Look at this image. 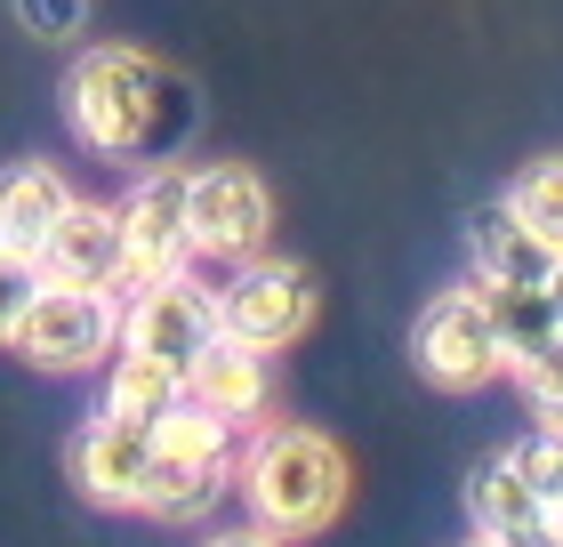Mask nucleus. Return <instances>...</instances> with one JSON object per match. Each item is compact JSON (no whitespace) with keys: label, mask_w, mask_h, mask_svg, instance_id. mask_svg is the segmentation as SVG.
<instances>
[{"label":"nucleus","mask_w":563,"mask_h":547,"mask_svg":"<svg viewBox=\"0 0 563 547\" xmlns=\"http://www.w3.org/2000/svg\"><path fill=\"white\" fill-rule=\"evenodd\" d=\"M507 379L523 386V403L540 411V419H563V330L516 347V354H507Z\"/></svg>","instance_id":"18"},{"label":"nucleus","mask_w":563,"mask_h":547,"mask_svg":"<svg viewBox=\"0 0 563 547\" xmlns=\"http://www.w3.org/2000/svg\"><path fill=\"white\" fill-rule=\"evenodd\" d=\"M201 547H290V539H274V532H258V524H242V532H210Z\"/></svg>","instance_id":"23"},{"label":"nucleus","mask_w":563,"mask_h":547,"mask_svg":"<svg viewBox=\"0 0 563 547\" xmlns=\"http://www.w3.org/2000/svg\"><path fill=\"white\" fill-rule=\"evenodd\" d=\"M186 233H194V258L210 266H242V258L266 250L274 233V194L250 162H210L186 177Z\"/></svg>","instance_id":"6"},{"label":"nucleus","mask_w":563,"mask_h":547,"mask_svg":"<svg viewBox=\"0 0 563 547\" xmlns=\"http://www.w3.org/2000/svg\"><path fill=\"white\" fill-rule=\"evenodd\" d=\"M411 362L443 395H475V386L507 379V338H499V315H492V291L459 282V291L427 298V315L411 322Z\"/></svg>","instance_id":"3"},{"label":"nucleus","mask_w":563,"mask_h":547,"mask_svg":"<svg viewBox=\"0 0 563 547\" xmlns=\"http://www.w3.org/2000/svg\"><path fill=\"white\" fill-rule=\"evenodd\" d=\"M548 515H555V532H563V500H555V507H548Z\"/></svg>","instance_id":"25"},{"label":"nucleus","mask_w":563,"mask_h":547,"mask_svg":"<svg viewBox=\"0 0 563 547\" xmlns=\"http://www.w3.org/2000/svg\"><path fill=\"white\" fill-rule=\"evenodd\" d=\"M0 250H9V242H0Z\"/></svg>","instance_id":"27"},{"label":"nucleus","mask_w":563,"mask_h":547,"mask_svg":"<svg viewBox=\"0 0 563 547\" xmlns=\"http://www.w3.org/2000/svg\"><path fill=\"white\" fill-rule=\"evenodd\" d=\"M234 491L250 507V524L274 532V539H314L339 524L346 491H354V467L346 451L330 442L322 427H258L250 451L234 459Z\"/></svg>","instance_id":"2"},{"label":"nucleus","mask_w":563,"mask_h":547,"mask_svg":"<svg viewBox=\"0 0 563 547\" xmlns=\"http://www.w3.org/2000/svg\"><path fill=\"white\" fill-rule=\"evenodd\" d=\"M145 475H153V435L137 419H113V411H97L73 442V491H81L89 507H130L145 500Z\"/></svg>","instance_id":"10"},{"label":"nucleus","mask_w":563,"mask_h":547,"mask_svg":"<svg viewBox=\"0 0 563 547\" xmlns=\"http://www.w3.org/2000/svg\"><path fill=\"white\" fill-rule=\"evenodd\" d=\"M210 338H218V291L194 282V266L162 274V282H137V291L121 298V347L169 362L177 379H186V362L210 347Z\"/></svg>","instance_id":"7"},{"label":"nucleus","mask_w":563,"mask_h":547,"mask_svg":"<svg viewBox=\"0 0 563 547\" xmlns=\"http://www.w3.org/2000/svg\"><path fill=\"white\" fill-rule=\"evenodd\" d=\"M41 282H73V291H130V242H121V210L113 201H81L41 233L33 250Z\"/></svg>","instance_id":"9"},{"label":"nucleus","mask_w":563,"mask_h":547,"mask_svg":"<svg viewBox=\"0 0 563 547\" xmlns=\"http://www.w3.org/2000/svg\"><path fill=\"white\" fill-rule=\"evenodd\" d=\"M33 298H41V266L24 250H0V347L16 338L24 315H33Z\"/></svg>","instance_id":"20"},{"label":"nucleus","mask_w":563,"mask_h":547,"mask_svg":"<svg viewBox=\"0 0 563 547\" xmlns=\"http://www.w3.org/2000/svg\"><path fill=\"white\" fill-rule=\"evenodd\" d=\"M507 467H516V475L555 507L563 500V419H540L523 442H507Z\"/></svg>","instance_id":"19"},{"label":"nucleus","mask_w":563,"mask_h":547,"mask_svg":"<svg viewBox=\"0 0 563 547\" xmlns=\"http://www.w3.org/2000/svg\"><path fill=\"white\" fill-rule=\"evenodd\" d=\"M9 17L33 41H81L89 33V0H9Z\"/></svg>","instance_id":"21"},{"label":"nucleus","mask_w":563,"mask_h":547,"mask_svg":"<svg viewBox=\"0 0 563 547\" xmlns=\"http://www.w3.org/2000/svg\"><path fill=\"white\" fill-rule=\"evenodd\" d=\"M548 500L531 491L516 467H507V451L499 459H483L475 475H467V524H475V539H492V532H507V524H523V515H540Z\"/></svg>","instance_id":"16"},{"label":"nucleus","mask_w":563,"mask_h":547,"mask_svg":"<svg viewBox=\"0 0 563 547\" xmlns=\"http://www.w3.org/2000/svg\"><path fill=\"white\" fill-rule=\"evenodd\" d=\"M548 315L563 322V258H555V274H548Z\"/></svg>","instance_id":"24"},{"label":"nucleus","mask_w":563,"mask_h":547,"mask_svg":"<svg viewBox=\"0 0 563 547\" xmlns=\"http://www.w3.org/2000/svg\"><path fill=\"white\" fill-rule=\"evenodd\" d=\"M499 201H507V210H516L531 233H540V242L563 250V153H540V162H523V169H516V186H507Z\"/></svg>","instance_id":"17"},{"label":"nucleus","mask_w":563,"mask_h":547,"mask_svg":"<svg viewBox=\"0 0 563 547\" xmlns=\"http://www.w3.org/2000/svg\"><path fill=\"white\" fill-rule=\"evenodd\" d=\"M492 547H563V532H555V515L540 507V515H523V524L492 532Z\"/></svg>","instance_id":"22"},{"label":"nucleus","mask_w":563,"mask_h":547,"mask_svg":"<svg viewBox=\"0 0 563 547\" xmlns=\"http://www.w3.org/2000/svg\"><path fill=\"white\" fill-rule=\"evenodd\" d=\"M314 266H298V258H242V266H225L218 282V330L225 338H242V347H258V354H282V347H298L306 330H314Z\"/></svg>","instance_id":"4"},{"label":"nucleus","mask_w":563,"mask_h":547,"mask_svg":"<svg viewBox=\"0 0 563 547\" xmlns=\"http://www.w3.org/2000/svg\"><path fill=\"white\" fill-rule=\"evenodd\" d=\"M467 547H492V539H467Z\"/></svg>","instance_id":"26"},{"label":"nucleus","mask_w":563,"mask_h":547,"mask_svg":"<svg viewBox=\"0 0 563 547\" xmlns=\"http://www.w3.org/2000/svg\"><path fill=\"white\" fill-rule=\"evenodd\" d=\"M65 121L106 162H177V145L201 121V97L177 65L121 48V41H97L65 73Z\"/></svg>","instance_id":"1"},{"label":"nucleus","mask_w":563,"mask_h":547,"mask_svg":"<svg viewBox=\"0 0 563 547\" xmlns=\"http://www.w3.org/2000/svg\"><path fill=\"white\" fill-rule=\"evenodd\" d=\"M467 258H475V282L483 291H548L555 274V242H540L507 201H483V210L467 218Z\"/></svg>","instance_id":"12"},{"label":"nucleus","mask_w":563,"mask_h":547,"mask_svg":"<svg viewBox=\"0 0 563 547\" xmlns=\"http://www.w3.org/2000/svg\"><path fill=\"white\" fill-rule=\"evenodd\" d=\"M225 475H234V459H153L137 515H153V524H201L225 500Z\"/></svg>","instance_id":"14"},{"label":"nucleus","mask_w":563,"mask_h":547,"mask_svg":"<svg viewBox=\"0 0 563 547\" xmlns=\"http://www.w3.org/2000/svg\"><path fill=\"white\" fill-rule=\"evenodd\" d=\"M9 347L33 362V371H97L121 347V291H73V282H41L33 315L16 322Z\"/></svg>","instance_id":"5"},{"label":"nucleus","mask_w":563,"mask_h":547,"mask_svg":"<svg viewBox=\"0 0 563 547\" xmlns=\"http://www.w3.org/2000/svg\"><path fill=\"white\" fill-rule=\"evenodd\" d=\"M186 162H145V177L113 201L121 210V242H130V291L162 274L194 266V233H186Z\"/></svg>","instance_id":"8"},{"label":"nucleus","mask_w":563,"mask_h":547,"mask_svg":"<svg viewBox=\"0 0 563 547\" xmlns=\"http://www.w3.org/2000/svg\"><path fill=\"white\" fill-rule=\"evenodd\" d=\"M186 395L201 403V411H218L225 427H266V411H274V354H258V347H242V338H210L194 362H186Z\"/></svg>","instance_id":"11"},{"label":"nucleus","mask_w":563,"mask_h":547,"mask_svg":"<svg viewBox=\"0 0 563 547\" xmlns=\"http://www.w3.org/2000/svg\"><path fill=\"white\" fill-rule=\"evenodd\" d=\"M73 210V177L57 162H9L0 169V242L33 258L41 250V233L57 226Z\"/></svg>","instance_id":"13"},{"label":"nucleus","mask_w":563,"mask_h":547,"mask_svg":"<svg viewBox=\"0 0 563 547\" xmlns=\"http://www.w3.org/2000/svg\"><path fill=\"white\" fill-rule=\"evenodd\" d=\"M177 395H186V379H177L169 362L113 347V362H106V403H97V411H113V419H137V427H153V419H162V411H169Z\"/></svg>","instance_id":"15"}]
</instances>
